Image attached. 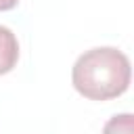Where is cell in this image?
I'll return each instance as SVG.
<instances>
[{
    "mask_svg": "<svg viewBox=\"0 0 134 134\" xmlns=\"http://www.w3.org/2000/svg\"><path fill=\"white\" fill-rule=\"evenodd\" d=\"M130 77L132 69L128 57L113 46L86 50L71 69L73 88L90 100L117 98L128 90Z\"/></svg>",
    "mask_w": 134,
    "mask_h": 134,
    "instance_id": "6da1fadb",
    "label": "cell"
},
{
    "mask_svg": "<svg viewBox=\"0 0 134 134\" xmlns=\"http://www.w3.org/2000/svg\"><path fill=\"white\" fill-rule=\"evenodd\" d=\"M17 59H19V42H17V36L0 25V75L13 71V67L17 65Z\"/></svg>",
    "mask_w": 134,
    "mask_h": 134,
    "instance_id": "7a4b0ae2",
    "label": "cell"
},
{
    "mask_svg": "<svg viewBox=\"0 0 134 134\" xmlns=\"http://www.w3.org/2000/svg\"><path fill=\"white\" fill-rule=\"evenodd\" d=\"M103 134H134V117H132V113L113 115L105 124Z\"/></svg>",
    "mask_w": 134,
    "mask_h": 134,
    "instance_id": "3957f363",
    "label": "cell"
},
{
    "mask_svg": "<svg viewBox=\"0 0 134 134\" xmlns=\"http://www.w3.org/2000/svg\"><path fill=\"white\" fill-rule=\"evenodd\" d=\"M19 4V0H0V10H10Z\"/></svg>",
    "mask_w": 134,
    "mask_h": 134,
    "instance_id": "277c9868",
    "label": "cell"
}]
</instances>
